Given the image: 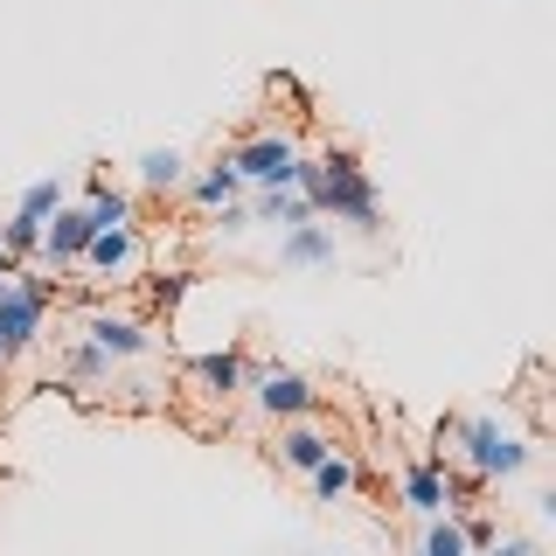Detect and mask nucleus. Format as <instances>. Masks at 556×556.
<instances>
[{"mask_svg": "<svg viewBox=\"0 0 556 556\" xmlns=\"http://www.w3.org/2000/svg\"><path fill=\"white\" fill-rule=\"evenodd\" d=\"M49 300H56V286H49V278H28L22 265H14V278L0 286V355H8V362L22 355V348H35Z\"/></svg>", "mask_w": 556, "mask_h": 556, "instance_id": "3", "label": "nucleus"}, {"mask_svg": "<svg viewBox=\"0 0 556 556\" xmlns=\"http://www.w3.org/2000/svg\"><path fill=\"white\" fill-rule=\"evenodd\" d=\"M188 202H195V208H223V202H237L243 195V174L230 167V161H216V167H202V174H188Z\"/></svg>", "mask_w": 556, "mask_h": 556, "instance_id": "14", "label": "nucleus"}, {"mask_svg": "<svg viewBox=\"0 0 556 556\" xmlns=\"http://www.w3.org/2000/svg\"><path fill=\"white\" fill-rule=\"evenodd\" d=\"M91 237H98L91 208H84V202H63L56 216L42 223V251H35V257H42L49 271H63V265H77V257H84V243H91Z\"/></svg>", "mask_w": 556, "mask_h": 556, "instance_id": "7", "label": "nucleus"}, {"mask_svg": "<svg viewBox=\"0 0 556 556\" xmlns=\"http://www.w3.org/2000/svg\"><path fill=\"white\" fill-rule=\"evenodd\" d=\"M208 216H216L230 237H243V230H251V208H243V202H223V208H208Z\"/></svg>", "mask_w": 556, "mask_h": 556, "instance_id": "23", "label": "nucleus"}, {"mask_svg": "<svg viewBox=\"0 0 556 556\" xmlns=\"http://www.w3.org/2000/svg\"><path fill=\"white\" fill-rule=\"evenodd\" d=\"M0 265H14V257H8V251H0Z\"/></svg>", "mask_w": 556, "mask_h": 556, "instance_id": "25", "label": "nucleus"}, {"mask_svg": "<svg viewBox=\"0 0 556 556\" xmlns=\"http://www.w3.org/2000/svg\"><path fill=\"white\" fill-rule=\"evenodd\" d=\"M223 161L243 174V188H286L292 161H300V139L292 132H257V139H243V147H230Z\"/></svg>", "mask_w": 556, "mask_h": 556, "instance_id": "4", "label": "nucleus"}, {"mask_svg": "<svg viewBox=\"0 0 556 556\" xmlns=\"http://www.w3.org/2000/svg\"><path fill=\"white\" fill-rule=\"evenodd\" d=\"M425 556H473L466 549V529L452 515H431V529H425Z\"/></svg>", "mask_w": 556, "mask_h": 556, "instance_id": "20", "label": "nucleus"}, {"mask_svg": "<svg viewBox=\"0 0 556 556\" xmlns=\"http://www.w3.org/2000/svg\"><path fill=\"white\" fill-rule=\"evenodd\" d=\"M77 265H91L104 286H126V278L147 265V237H139V223H126V230H98L91 243H84Z\"/></svg>", "mask_w": 556, "mask_h": 556, "instance_id": "5", "label": "nucleus"}, {"mask_svg": "<svg viewBox=\"0 0 556 556\" xmlns=\"http://www.w3.org/2000/svg\"><path fill=\"white\" fill-rule=\"evenodd\" d=\"M0 369H8V355H0Z\"/></svg>", "mask_w": 556, "mask_h": 556, "instance_id": "26", "label": "nucleus"}, {"mask_svg": "<svg viewBox=\"0 0 556 556\" xmlns=\"http://www.w3.org/2000/svg\"><path fill=\"white\" fill-rule=\"evenodd\" d=\"M355 486H362V459H355V452L334 445L320 466H313V501H348Z\"/></svg>", "mask_w": 556, "mask_h": 556, "instance_id": "13", "label": "nucleus"}, {"mask_svg": "<svg viewBox=\"0 0 556 556\" xmlns=\"http://www.w3.org/2000/svg\"><path fill=\"white\" fill-rule=\"evenodd\" d=\"M63 202H70V195H63V181H28V188H22V208H14V216H35V223H49Z\"/></svg>", "mask_w": 556, "mask_h": 556, "instance_id": "19", "label": "nucleus"}, {"mask_svg": "<svg viewBox=\"0 0 556 556\" xmlns=\"http://www.w3.org/2000/svg\"><path fill=\"white\" fill-rule=\"evenodd\" d=\"M84 341L104 348V362H139V355H153L147 320H132V313H91V320H84Z\"/></svg>", "mask_w": 556, "mask_h": 556, "instance_id": "9", "label": "nucleus"}, {"mask_svg": "<svg viewBox=\"0 0 556 556\" xmlns=\"http://www.w3.org/2000/svg\"><path fill=\"white\" fill-rule=\"evenodd\" d=\"M417 556H425V549H417Z\"/></svg>", "mask_w": 556, "mask_h": 556, "instance_id": "27", "label": "nucleus"}, {"mask_svg": "<svg viewBox=\"0 0 556 556\" xmlns=\"http://www.w3.org/2000/svg\"><path fill=\"white\" fill-rule=\"evenodd\" d=\"M404 508L410 515H445V466L439 459H410L404 466Z\"/></svg>", "mask_w": 556, "mask_h": 556, "instance_id": "11", "label": "nucleus"}, {"mask_svg": "<svg viewBox=\"0 0 556 556\" xmlns=\"http://www.w3.org/2000/svg\"><path fill=\"white\" fill-rule=\"evenodd\" d=\"M188 382L216 404H230L237 390H251V355L243 348H208V355H188Z\"/></svg>", "mask_w": 556, "mask_h": 556, "instance_id": "8", "label": "nucleus"}, {"mask_svg": "<svg viewBox=\"0 0 556 556\" xmlns=\"http://www.w3.org/2000/svg\"><path fill=\"white\" fill-rule=\"evenodd\" d=\"M63 369L77 376V382H104V376H112V362H104V348H91V341H70Z\"/></svg>", "mask_w": 556, "mask_h": 556, "instance_id": "21", "label": "nucleus"}, {"mask_svg": "<svg viewBox=\"0 0 556 556\" xmlns=\"http://www.w3.org/2000/svg\"><path fill=\"white\" fill-rule=\"evenodd\" d=\"M251 216H257V223H278V230H292V223H313V202L286 181V188H257Z\"/></svg>", "mask_w": 556, "mask_h": 556, "instance_id": "15", "label": "nucleus"}, {"mask_svg": "<svg viewBox=\"0 0 556 556\" xmlns=\"http://www.w3.org/2000/svg\"><path fill=\"white\" fill-rule=\"evenodd\" d=\"M292 188L313 202L320 223H348L355 237H382V195L369 181V167L355 161V147H327L320 161H292Z\"/></svg>", "mask_w": 556, "mask_h": 556, "instance_id": "1", "label": "nucleus"}, {"mask_svg": "<svg viewBox=\"0 0 556 556\" xmlns=\"http://www.w3.org/2000/svg\"><path fill=\"white\" fill-rule=\"evenodd\" d=\"M84 208H91V223H98V230H126V223H139V202L126 195V188H112V181H91Z\"/></svg>", "mask_w": 556, "mask_h": 556, "instance_id": "17", "label": "nucleus"}, {"mask_svg": "<svg viewBox=\"0 0 556 556\" xmlns=\"http://www.w3.org/2000/svg\"><path fill=\"white\" fill-rule=\"evenodd\" d=\"M327 452H334V439H327V431H313L306 417H292V425L278 431V459H286L292 473H313V466H320Z\"/></svg>", "mask_w": 556, "mask_h": 556, "instance_id": "12", "label": "nucleus"}, {"mask_svg": "<svg viewBox=\"0 0 556 556\" xmlns=\"http://www.w3.org/2000/svg\"><path fill=\"white\" fill-rule=\"evenodd\" d=\"M0 251H8L14 265H22V257H35V251H42V223H35V216H14V223H0Z\"/></svg>", "mask_w": 556, "mask_h": 556, "instance_id": "18", "label": "nucleus"}, {"mask_svg": "<svg viewBox=\"0 0 556 556\" xmlns=\"http://www.w3.org/2000/svg\"><path fill=\"white\" fill-rule=\"evenodd\" d=\"M278 265H292V271H306V265H334V230H327L320 216H313V223H292V230L278 237Z\"/></svg>", "mask_w": 556, "mask_h": 556, "instance_id": "10", "label": "nucleus"}, {"mask_svg": "<svg viewBox=\"0 0 556 556\" xmlns=\"http://www.w3.org/2000/svg\"><path fill=\"white\" fill-rule=\"evenodd\" d=\"M251 390H257V410H271V417H313L320 410V390L300 376V369H251Z\"/></svg>", "mask_w": 556, "mask_h": 556, "instance_id": "6", "label": "nucleus"}, {"mask_svg": "<svg viewBox=\"0 0 556 556\" xmlns=\"http://www.w3.org/2000/svg\"><path fill=\"white\" fill-rule=\"evenodd\" d=\"M181 181H188V161L174 147H147V153H139V188H147V195H174Z\"/></svg>", "mask_w": 556, "mask_h": 556, "instance_id": "16", "label": "nucleus"}, {"mask_svg": "<svg viewBox=\"0 0 556 556\" xmlns=\"http://www.w3.org/2000/svg\"><path fill=\"white\" fill-rule=\"evenodd\" d=\"M8 278H14V265H0V286H8Z\"/></svg>", "mask_w": 556, "mask_h": 556, "instance_id": "24", "label": "nucleus"}, {"mask_svg": "<svg viewBox=\"0 0 556 556\" xmlns=\"http://www.w3.org/2000/svg\"><path fill=\"white\" fill-rule=\"evenodd\" d=\"M181 300H188V271H167V278H153V306H161V313H174Z\"/></svg>", "mask_w": 556, "mask_h": 556, "instance_id": "22", "label": "nucleus"}, {"mask_svg": "<svg viewBox=\"0 0 556 556\" xmlns=\"http://www.w3.org/2000/svg\"><path fill=\"white\" fill-rule=\"evenodd\" d=\"M459 452H466V466H473L480 480H508V473H521V466L535 459V445L521 439L515 425H501V417H459Z\"/></svg>", "mask_w": 556, "mask_h": 556, "instance_id": "2", "label": "nucleus"}]
</instances>
